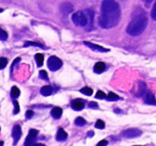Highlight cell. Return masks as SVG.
<instances>
[{"label":"cell","mask_w":156,"mask_h":146,"mask_svg":"<svg viewBox=\"0 0 156 146\" xmlns=\"http://www.w3.org/2000/svg\"><path fill=\"white\" fill-rule=\"evenodd\" d=\"M35 60H37V63L39 66H42L43 65V62H44V56L41 54H37V56H35Z\"/></svg>","instance_id":"cell-17"},{"label":"cell","mask_w":156,"mask_h":146,"mask_svg":"<svg viewBox=\"0 0 156 146\" xmlns=\"http://www.w3.org/2000/svg\"><path fill=\"white\" fill-rule=\"evenodd\" d=\"M12 137H13L14 139V142H17L18 140L20 139V137H22V128H20V125H15V126L13 127V131H12Z\"/></svg>","instance_id":"cell-8"},{"label":"cell","mask_w":156,"mask_h":146,"mask_svg":"<svg viewBox=\"0 0 156 146\" xmlns=\"http://www.w3.org/2000/svg\"><path fill=\"white\" fill-rule=\"evenodd\" d=\"M144 101L147 103H150V105H156V100H155V97H154V95L152 94L150 91H147V95H145L144 97Z\"/></svg>","instance_id":"cell-10"},{"label":"cell","mask_w":156,"mask_h":146,"mask_svg":"<svg viewBox=\"0 0 156 146\" xmlns=\"http://www.w3.org/2000/svg\"><path fill=\"white\" fill-rule=\"evenodd\" d=\"M89 106H90V108H92V109H98V106L96 103H90Z\"/></svg>","instance_id":"cell-29"},{"label":"cell","mask_w":156,"mask_h":146,"mask_svg":"<svg viewBox=\"0 0 156 146\" xmlns=\"http://www.w3.org/2000/svg\"><path fill=\"white\" fill-rule=\"evenodd\" d=\"M25 46H37V47H40V48H46V47H44L43 45H41V44L32 43V42H28V43L25 44Z\"/></svg>","instance_id":"cell-23"},{"label":"cell","mask_w":156,"mask_h":146,"mask_svg":"<svg viewBox=\"0 0 156 146\" xmlns=\"http://www.w3.org/2000/svg\"><path fill=\"white\" fill-rule=\"evenodd\" d=\"M40 78H42V79H45V80L48 79L47 74H46L45 71H40Z\"/></svg>","instance_id":"cell-27"},{"label":"cell","mask_w":156,"mask_h":146,"mask_svg":"<svg viewBox=\"0 0 156 146\" xmlns=\"http://www.w3.org/2000/svg\"><path fill=\"white\" fill-rule=\"evenodd\" d=\"M102 145H107V141H102V142H100V143L98 144V146H102Z\"/></svg>","instance_id":"cell-31"},{"label":"cell","mask_w":156,"mask_h":146,"mask_svg":"<svg viewBox=\"0 0 156 146\" xmlns=\"http://www.w3.org/2000/svg\"><path fill=\"white\" fill-rule=\"evenodd\" d=\"M74 24L77 25L79 27H90L92 26V22H93V12L91 10H86L85 12L79 11L76 12L72 16Z\"/></svg>","instance_id":"cell-3"},{"label":"cell","mask_w":156,"mask_h":146,"mask_svg":"<svg viewBox=\"0 0 156 146\" xmlns=\"http://www.w3.org/2000/svg\"><path fill=\"white\" fill-rule=\"evenodd\" d=\"M119 98H120V97L118 96L117 94H115V93H109L108 96H107V99H108V100H112V101L118 100Z\"/></svg>","instance_id":"cell-19"},{"label":"cell","mask_w":156,"mask_h":146,"mask_svg":"<svg viewBox=\"0 0 156 146\" xmlns=\"http://www.w3.org/2000/svg\"><path fill=\"white\" fill-rule=\"evenodd\" d=\"M120 7L115 0H104L102 2V15L100 18L101 27L105 29L117 26L120 20Z\"/></svg>","instance_id":"cell-1"},{"label":"cell","mask_w":156,"mask_h":146,"mask_svg":"<svg viewBox=\"0 0 156 146\" xmlns=\"http://www.w3.org/2000/svg\"><path fill=\"white\" fill-rule=\"evenodd\" d=\"M140 134H141V131L136 128L127 129V130H124L123 132H122V135H123L124 137H139Z\"/></svg>","instance_id":"cell-5"},{"label":"cell","mask_w":156,"mask_h":146,"mask_svg":"<svg viewBox=\"0 0 156 146\" xmlns=\"http://www.w3.org/2000/svg\"><path fill=\"white\" fill-rule=\"evenodd\" d=\"M151 15H152V18H153L154 20H156V2L154 3V7H153V9H152Z\"/></svg>","instance_id":"cell-26"},{"label":"cell","mask_w":156,"mask_h":146,"mask_svg":"<svg viewBox=\"0 0 156 146\" xmlns=\"http://www.w3.org/2000/svg\"><path fill=\"white\" fill-rule=\"evenodd\" d=\"M105 69H106V65H105V63H103V62H98L94 65V71L98 74L103 73Z\"/></svg>","instance_id":"cell-11"},{"label":"cell","mask_w":156,"mask_h":146,"mask_svg":"<svg viewBox=\"0 0 156 146\" xmlns=\"http://www.w3.org/2000/svg\"><path fill=\"white\" fill-rule=\"evenodd\" d=\"M67 137V133L64 131V129L60 128L58 130V132H57V140L58 141H64V140H66Z\"/></svg>","instance_id":"cell-12"},{"label":"cell","mask_w":156,"mask_h":146,"mask_svg":"<svg viewBox=\"0 0 156 146\" xmlns=\"http://www.w3.org/2000/svg\"><path fill=\"white\" fill-rule=\"evenodd\" d=\"M20 89H18L17 86H13L11 90V96L13 97V98H17V97L20 96Z\"/></svg>","instance_id":"cell-16"},{"label":"cell","mask_w":156,"mask_h":146,"mask_svg":"<svg viewBox=\"0 0 156 146\" xmlns=\"http://www.w3.org/2000/svg\"><path fill=\"white\" fill-rule=\"evenodd\" d=\"M51 115H52V117H55V118H60L61 115H62V109H61V108H58V107L52 108Z\"/></svg>","instance_id":"cell-13"},{"label":"cell","mask_w":156,"mask_h":146,"mask_svg":"<svg viewBox=\"0 0 156 146\" xmlns=\"http://www.w3.org/2000/svg\"><path fill=\"white\" fill-rule=\"evenodd\" d=\"M47 64H48V68H49L50 71H58L61 66H62V61H61L59 58H57V57L52 56L48 59Z\"/></svg>","instance_id":"cell-4"},{"label":"cell","mask_w":156,"mask_h":146,"mask_svg":"<svg viewBox=\"0 0 156 146\" xmlns=\"http://www.w3.org/2000/svg\"><path fill=\"white\" fill-rule=\"evenodd\" d=\"M80 92L83 93V94H85V95H88V96H90V95L93 94V91H92L90 88H88V86H86V88H83L80 90Z\"/></svg>","instance_id":"cell-18"},{"label":"cell","mask_w":156,"mask_h":146,"mask_svg":"<svg viewBox=\"0 0 156 146\" xmlns=\"http://www.w3.org/2000/svg\"><path fill=\"white\" fill-rule=\"evenodd\" d=\"M147 26V17L142 10H139V12L135 13L132 22L127 26V32L133 36L141 34L145 30Z\"/></svg>","instance_id":"cell-2"},{"label":"cell","mask_w":156,"mask_h":146,"mask_svg":"<svg viewBox=\"0 0 156 146\" xmlns=\"http://www.w3.org/2000/svg\"><path fill=\"white\" fill-rule=\"evenodd\" d=\"M61 11L63 12V14H67L73 11V7L69 3H63L62 7H61Z\"/></svg>","instance_id":"cell-15"},{"label":"cell","mask_w":156,"mask_h":146,"mask_svg":"<svg viewBox=\"0 0 156 146\" xmlns=\"http://www.w3.org/2000/svg\"><path fill=\"white\" fill-rule=\"evenodd\" d=\"M95 126H96V128H98V129H104L105 128V123L103 122V120H96Z\"/></svg>","instance_id":"cell-21"},{"label":"cell","mask_w":156,"mask_h":146,"mask_svg":"<svg viewBox=\"0 0 156 146\" xmlns=\"http://www.w3.org/2000/svg\"><path fill=\"white\" fill-rule=\"evenodd\" d=\"M75 123H76V125H77V126H83L85 124H87V123H86V120H83V117H77L75 120Z\"/></svg>","instance_id":"cell-20"},{"label":"cell","mask_w":156,"mask_h":146,"mask_svg":"<svg viewBox=\"0 0 156 146\" xmlns=\"http://www.w3.org/2000/svg\"><path fill=\"white\" fill-rule=\"evenodd\" d=\"M32 115H33V112L31 111V110L27 111V113H26V117L27 118H31V117H32Z\"/></svg>","instance_id":"cell-30"},{"label":"cell","mask_w":156,"mask_h":146,"mask_svg":"<svg viewBox=\"0 0 156 146\" xmlns=\"http://www.w3.org/2000/svg\"><path fill=\"white\" fill-rule=\"evenodd\" d=\"M7 64H8V60H7V59H5V58H1V59H0V67H1V68H5Z\"/></svg>","instance_id":"cell-22"},{"label":"cell","mask_w":156,"mask_h":146,"mask_svg":"<svg viewBox=\"0 0 156 146\" xmlns=\"http://www.w3.org/2000/svg\"><path fill=\"white\" fill-rule=\"evenodd\" d=\"M72 107H73L74 110H77V111H79V110L83 109V107H85V103H83V100L76 99V100H74L73 103H72Z\"/></svg>","instance_id":"cell-9"},{"label":"cell","mask_w":156,"mask_h":146,"mask_svg":"<svg viewBox=\"0 0 156 146\" xmlns=\"http://www.w3.org/2000/svg\"><path fill=\"white\" fill-rule=\"evenodd\" d=\"M14 107H15V109H14V113H18L20 112V106H18V103H16L15 100H14Z\"/></svg>","instance_id":"cell-28"},{"label":"cell","mask_w":156,"mask_h":146,"mask_svg":"<svg viewBox=\"0 0 156 146\" xmlns=\"http://www.w3.org/2000/svg\"><path fill=\"white\" fill-rule=\"evenodd\" d=\"M0 33H1V37H0V39L2 40V41H5V40L8 39V33L5 32V30H2V29L0 30Z\"/></svg>","instance_id":"cell-25"},{"label":"cell","mask_w":156,"mask_h":146,"mask_svg":"<svg viewBox=\"0 0 156 146\" xmlns=\"http://www.w3.org/2000/svg\"><path fill=\"white\" fill-rule=\"evenodd\" d=\"M83 44H85L87 47L91 48L92 50H96V51H100V52H108L109 51L107 48H104V47H102V46H98V45H96V44L90 43V42H83Z\"/></svg>","instance_id":"cell-7"},{"label":"cell","mask_w":156,"mask_h":146,"mask_svg":"<svg viewBox=\"0 0 156 146\" xmlns=\"http://www.w3.org/2000/svg\"><path fill=\"white\" fill-rule=\"evenodd\" d=\"M143 1H144L145 3H150L152 1V0H143Z\"/></svg>","instance_id":"cell-32"},{"label":"cell","mask_w":156,"mask_h":146,"mask_svg":"<svg viewBox=\"0 0 156 146\" xmlns=\"http://www.w3.org/2000/svg\"><path fill=\"white\" fill-rule=\"evenodd\" d=\"M96 98L104 99V98H106V95H105V93L102 92V91H98V92L96 93Z\"/></svg>","instance_id":"cell-24"},{"label":"cell","mask_w":156,"mask_h":146,"mask_svg":"<svg viewBox=\"0 0 156 146\" xmlns=\"http://www.w3.org/2000/svg\"><path fill=\"white\" fill-rule=\"evenodd\" d=\"M37 133H39V131H37V130L31 129V130L29 131V134H28V137H27V139H26V142H25V145H27V146L33 145V144H34L35 137H37Z\"/></svg>","instance_id":"cell-6"},{"label":"cell","mask_w":156,"mask_h":146,"mask_svg":"<svg viewBox=\"0 0 156 146\" xmlns=\"http://www.w3.org/2000/svg\"><path fill=\"white\" fill-rule=\"evenodd\" d=\"M41 94L44 96H49L52 94V88L50 85H45L41 89Z\"/></svg>","instance_id":"cell-14"}]
</instances>
